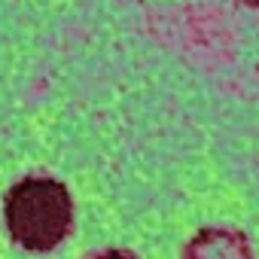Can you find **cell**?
<instances>
[{
	"instance_id": "cell-1",
	"label": "cell",
	"mask_w": 259,
	"mask_h": 259,
	"mask_svg": "<svg viewBox=\"0 0 259 259\" xmlns=\"http://www.w3.org/2000/svg\"><path fill=\"white\" fill-rule=\"evenodd\" d=\"M73 223L67 189L49 177H28L7 195V229L16 244L34 253L58 247Z\"/></svg>"
},
{
	"instance_id": "cell-2",
	"label": "cell",
	"mask_w": 259,
	"mask_h": 259,
	"mask_svg": "<svg viewBox=\"0 0 259 259\" xmlns=\"http://www.w3.org/2000/svg\"><path fill=\"white\" fill-rule=\"evenodd\" d=\"M186 259H250V247L232 229H204L189 241Z\"/></svg>"
},
{
	"instance_id": "cell-4",
	"label": "cell",
	"mask_w": 259,
	"mask_h": 259,
	"mask_svg": "<svg viewBox=\"0 0 259 259\" xmlns=\"http://www.w3.org/2000/svg\"><path fill=\"white\" fill-rule=\"evenodd\" d=\"M238 4H244V7H259V0H238Z\"/></svg>"
},
{
	"instance_id": "cell-3",
	"label": "cell",
	"mask_w": 259,
	"mask_h": 259,
	"mask_svg": "<svg viewBox=\"0 0 259 259\" xmlns=\"http://www.w3.org/2000/svg\"><path fill=\"white\" fill-rule=\"evenodd\" d=\"M95 259H135V256L125 253V250H107V253H101V256H95Z\"/></svg>"
}]
</instances>
